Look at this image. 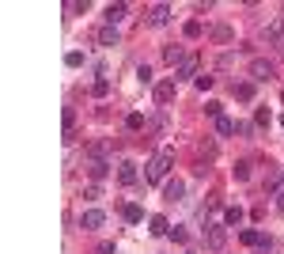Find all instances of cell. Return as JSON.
<instances>
[{
	"mask_svg": "<svg viewBox=\"0 0 284 254\" xmlns=\"http://www.w3.org/2000/svg\"><path fill=\"white\" fill-rule=\"evenodd\" d=\"M171 163H174V152L171 148H159V152L148 160V171H144V178L148 182H163L167 178V171H171Z\"/></svg>",
	"mask_w": 284,
	"mask_h": 254,
	"instance_id": "6da1fadb",
	"label": "cell"
},
{
	"mask_svg": "<svg viewBox=\"0 0 284 254\" xmlns=\"http://www.w3.org/2000/svg\"><path fill=\"white\" fill-rule=\"evenodd\" d=\"M224 243H227V228L224 224H212V228L205 231V246L208 250H224Z\"/></svg>",
	"mask_w": 284,
	"mask_h": 254,
	"instance_id": "7a4b0ae2",
	"label": "cell"
},
{
	"mask_svg": "<svg viewBox=\"0 0 284 254\" xmlns=\"http://www.w3.org/2000/svg\"><path fill=\"white\" fill-rule=\"evenodd\" d=\"M250 80H254V84L273 80V61H254V65H250Z\"/></svg>",
	"mask_w": 284,
	"mask_h": 254,
	"instance_id": "3957f363",
	"label": "cell"
},
{
	"mask_svg": "<svg viewBox=\"0 0 284 254\" xmlns=\"http://www.w3.org/2000/svg\"><path fill=\"white\" fill-rule=\"evenodd\" d=\"M148 23H152V27L171 23V4H152V8H148Z\"/></svg>",
	"mask_w": 284,
	"mask_h": 254,
	"instance_id": "277c9868",
	"label": "cell"
},
{
	"mask_svg": "<svg viewBox=\"0 0 284 254\" xmlns=\"http://www.w3.org/2000/svg\"><path fill=\"white\" fill-rule=\"evenodd\" d=\"M80 224H84L87 231H95V228H103V224H106V212L103 209H87L84 216H80Z\"/></svg>",
	"mask_w": 284,
	"mask_h": 254,
	"instance_id": "5b68a950",
	"label": "cell"
},
{
	"mask_svg": "<svg viewBox=\"0 0 284 254\" xmlns=\"http://www.w3.org/2000/svg\"><path fill=\"white\" fill-rule=\"evenodd\" d=\"M118 182H121V186H133V182H137V163L121 160L118 163Z\"/></svg>",
	"mask_w": 284,
	"mask_h": 254,
	"instance_id": "8992f818",
	"label": "cell"
},
{
	"mask_svg": "<svg viewBox=\"0 0 284 254\" xmlns=\"http://www.w3.org/2000/svg\"><path fill=\"white\" fill-rule=\"evenodd\" d=\"M174 84H178V80H163V84H155V102H159V106H167V102L174 99Z\"/></svg>",
	"mask_w": 284,
	"mask_h": 254,
	"instance_id": "52a82bcc",
	"label": "cell"
},
{
	"mask_svg": "<svg viewBox=\"0 0 284 254\" xmlns=\"http://www.w3.org/2000/svg\"><path fill=\"white\" fill-rule=\"evenodd\" d=\"M174 80H197V57H186L174 72Z\"/></svg>",
	"mask_w": 284,
	"mask_h": 254,
	"instance_id": "ba28073f",
	"label": "cell"
},
{
	"mask_svg": "<svg viewBox=\"0 0 284 254\" xmlns=\"http://www.w3.org/2000/svg\"><path fill=\"white\" fill-rule=\"evenodd\" d=\"M87 175H91L95 182H103V178L110 175V163L106 160H87Z\"/></svg>",
	"mask_w": 284,
	"mask_h": 254,
	"instance_id": "9c48e42d",
	"label": "cell"
},
{
	"mask_svg": "<svg viewBox=\"0 0 284 254\" xmlns=\"http://www.w3.org/2000/svg\"><path fill=\"white\" fill-rule=\"evenodd\" d=\"M239 239H242L246 246H265V250H269V235H261V231H254V228H246Z\"/></svg>",
	"mask_w": 284,
	"mask_h": 254,
	"instance_id": "30bf717a",
	"label": "cell"
},
{
	"mask_svg": "<svg viewBox=\"0 0 284 254\" xmlns=\"http://www.w3.org/2000/svg\"><path fill=\"white\" fill-rule=\"evenodd\" d=\"M265 42H284V19H273L265 27Z\"/></svg>",
	"mask_w": 284,
	"mask_h": 254,
	"instance_id": "8fae6325",
	"label": "cell"
},
{
	"mask_svg": "<svg viewBox=\"0 0 284 254\" xmlns=\"http://www.w3.org/2000/svg\"><path fill=\"white\" fill-rule=\"evenodd\" d=\"M106 152H110L106 141H91V144H87V160H106Z\"/></svg>",
	"mask_w": 284,
	"mask_h": 254,
	"instance_id": "7c38bea8",
	"label": "cell"
},
{
	"mask_svg": "<svg viewBox=\"0 0 284 254\" xmlns=\"http://www.w3.org/2000/svg\"><path fill=\"white\" fill-rule=\"evenodd\" d=\"M148 231H152V235H171V224H167V216H152V220H148Z\"/></svg>",
	"mask_w": 284,
	"mask_h": 254,
	"instance_id": "4fadbf2b",
	"label": "cell"
},
{
	"mask_svg": "<svg viewBox=\"0 0 284 254\" xmlns=\"http://www.w3.org/2000/svg\"><path fill=\"white\" fill-rule=\"evenodd\" d=\"M125 12H129V4H110V8H106V23H121V19H125Z\"/></svg>",
	"mask_w": 284,
	"mask_h": 254,
	"instance_id": "5bb4252c",
	"label": "cell"
},
{
	"mask_svg": "<svg viewBox=\"0 0 284 254\" xmlns=\"http://www.w3.org/2000/svg\"><path fill=\"white\" fill-rule=\"evenodd\" d=\"M163 61H167V65H182V61H186L182 46H167V50H163Z\"/></svg>",
	"mask_w": 284,
	"mask_h": 254,
	"instance_id": "9a60e30c",
	"label": "cell"
},
{
	"mask_svg": "<svg viewBox=\"0 0 284 254\" xmlns=\"http://www.w3.org/2000/svg\"><path fill=\"white\" fill-rule=\"evenodd\" d=\"M235 99H239V102H250V99H254V84H250V80L235 84Z\"/></svg>",
	"mask_w": 284,
	"mask_h": 254,
	"instance_id": "2e32d148",
	"label": "cell"
},
{
	"mask_svg": "<svg viewBox=\"0 0 284 254\" xmlns=\"http://www.w3.org/2000/svg\"><path fill=\"white\" fill-rule=\"evenodd\" d=\"M121 216H125L129 224H140V220H144V212H140V205H125V209H121Z\"/></svg>",
	"mask_w": 284,
	"mask_h": 254,
	"instance_id": "e0dca14e",
	"label": "cell"
},
{
	"mask_svg": "<svg viewBox=\"0 0 284 254\" xmlns=\"http://www.w3.org/2000/svg\"><path fill=\"white\" fill-rule=\"evenodd\" d=\"M99 42L103 46H118V27H103V31H99Z\"/></svg>",
	"mask_w": 284,
	"mask_h": 254,
	"instance_id": "ac0fdd59",
	"label": "cell"
},
{
	"mask_svg": "<svg viewBox=\"0 0 284 254\" xmlns=\"http://www.w3.org/2000/svg\"><path fill=\"white\" fill-rule=\"evenodd\" d=\"M182 194H186V186H182L178 178H171V182H167V197H171V201H182Z\"/></svg>",
	"mask_w": 284,
	"mask_h": 254,
	"instance_id": "d6986e66",
	"label": "cell"
},
{
	"mask_svg": "<svg viewBox=\"0 0 284 254\" xmlns=\"http://www.w3.org/2000/svg\"><path fill=\"white\" fill-rule=\"evenodd\" d=\"M235 129H239V125H235V121H231V118H227V114H224V118H216V133H220V137H227V133H235Z\"/></svg>",
	"mask_w": 284,
	"mask_h": 254,
	"instance_id": "ffe728a7",
	"label": "cell"
},
{
	"mask_svg": "<svg viewBox=\"0 0 284 254\" xmlns=\"http://www.w3.org/2000/svg\"><path fill=\"white\" fill-rule=\"evenodd\" d=\"M212 42H231V27H212Z\"/></svg>",
	"mask_w": 284,
	"mask_h": 254,
	"instance_id": "44dd1931",
	"label": "cell"
},
{
	"mask_svg": "<svg viewBox=\"0 0 284 254\" xmlns=\"http://www.w3.org/2000/svg\"><path fill=\"white\" fill-rule=\"evenodd\" d=\"M91 91L99 95V99H103V95L110 91V80H106V76H99V80H95V84H91Z\"/></svg>",
	"mask_w": 284,
	"mask_h": 254,
	"instance_id": "7402d4cb",
	"label": "cell"
},
{
	"mask_svg": "<svg viewBox=\"0 0 284 254\" xmlns=\"http://www.w3.org/2000/svg\"><path fill=\"white\" fill-rule=\"evenodd\" d=\"M224 220L227 224H242V209H239V205H231V209L224 212Z\"/></svg>",
	"mask_w": 284,
	"mask_h": 254,
	"instance_id": "603a6c76",
	"label": "cell"
},
{
	"mask_svg": "<svg viewBox=\"0 0 284 254\" xmlns=\"http://www.w3.org/2000/svg\"><path fill=\"white\" fill-rule=\"evenodd\" d=\"M235 178H239V182H246V178H250V163H246V160L235 163Z\"/></svg>",
	"mask_w": 284,
	"mask_h": 254,
	"instance_id": "cb8c5ba5",
	"label": "cell"
},
{
	"mask_svg": "<svg viewBox=\"0 0 284 254\" xmlns=\"http://www.w3.org/2000/svg\"><path fill=\"white\" fill-rule=\"evenodd\" d=\"M125 125H129V129H144V114H137V110H133L129 118H125Z\"/></svg>",
	"mask_w": 284,
	"mask_h": 254,
	"instance_id": "d4e9b609",
	"label": "cell"
},
{
	"mask_svg": "<svg viewBox=\"0 0 284 254\" xmlns=\"http://www.w3.org/2000/svg\"><path fill=\"white\" fill-rule=\"evenodd\" d=\"M205 114L208 118H224V106H220V102H205Z\"/></svg>",
	"mask_w": 284,
	"mask_h": 254,
	"instance_id": "484cf974",
	"label": "cell"
},
{
	"mask_svg": "<svg viewBox=\"0 0 284 254\" xmlns=\"http://www.w3.org/2000/svg\"><path fill=\"white\" fill-rule=\"evenodd\" d=\"M186 38H201V23H197V19H189V23H186Z\"/></svg>",
	"mask_w": 284,
	"mask_h": 254,
	"instance_id": "4316f807",
	"label": "cell"
},
{
	"mask_svg": "<svg viewBox=\"0 0 284 254\" xmlns=\"http://www.w3.org/2000/svg\"><path fill=\"white\" fill-rule=\"evenodd\" d=\"M72 125H76V110H72V106H69V110H65V137L72 133Z\"/></svg>",
	"mask_w": 284,
	"mask_h": 254,
	"instance_id": "83f0119b",
	"label": "cell"
},
{
	"mask_svg": "<svg viewBox=\"0 0 284 254\" xmlns=\"http://www.w3.org/2000/svg\"><path fill=\"white\" fill-rule=\"evenodd\" d=\"M65 12H87V0H69V4H65Z\"/></svg>",
	"mask_w": 284,
	"mask_h": 254,
	"instance_id": "f1b7e54d",
	"label": "cell"
},
{
	"mask_svg": "<svg viewBox=\"0 0 284 254\" xmlns=\"http://www.w3.org/2000/svg\"><path fill=\"white\" fill-rule=\"evenodd\" d=\"M65 61H69V68H80V65H84V53H76V50H72Z\"/></svg>",
	"mask_w": 284,
	"mask_h": 254,
	"instance_id": "f546056e",
	"label": "cell"
},
{
	"mask_svg": "<svg viewBox=\"0 0 284 254\" xmlns=\"http://www.w3.org/2000/svg\"><path fill=\"white\" fill-rule=\"evenodd\" d=\"M137 76H140V84H152V68L140 65V68H137Z\"/></svg>",
	"mask_w": 284,
	"mask_h": 254,
	"instance_id": "4dcf8cb0",
	"label": "cell"
},
{
	"mask_svg": "<svg viewBox=\"0 0 284 254\" xmlns=\"http://www.w3.org/2000/svg\"><path fill=\"white\" fill-rule=\"evenodd\" d=\"M171 239H174V243H186L189 235H186V228H171Z\"/></svg>",
	"mask_w": 284,
	"mask_h": 254,
	"instance_id": "1f68e13d",
	"label": "cell"
},
{
	"mask_svg": "<svg viewBox=\"0 0 284 254\" xmlns=\"http://www.w3.org/2000/svg\"><path fill=\"white\" fill-rule=\"evenodd\" d=\"M99 194H103V190H99V182H91V186H87V201H99Z\"/></svg>",
	"mask_w": 284,
	"mask_h": 254,
	"instance_id": "d6a6232c",
	"label": "cell"
},
{
	"mask_svg": "<svg viewBox=\"0 0 284 254\" xmlns=\"http://www.w3.org/2000/svg\"><path fill=\"white\" fill-rule=\"evenodd\" d=\"M193 84H197L201 91H208V87H212V76H197V80H193Z\"/></svg>",
	"mask_w": 284,
	"mask_h": 254,
	"instance_id": "836d02e7",
	"label": "cell"
},
{
	"mask_svg": "<svg viewBox=\"0 0 284 254\" xmlns=\"http://www.w3.org/2000/svg\"><path fill=\"white\" fill-rule=\"evenodd\" d=\"M276 212H284V186L276 190Z\"/></svg>",
	"mask_w": 284,
	"mask_h": 254,
	"instance_id": "e575fe53",
	"label": "cell"
},
{
	"mask_svg": "<svg viewBox=\"0 0 284 254\" xmlns=\"http://www.w3.org/2000/svg\"><path fill=\"white\" fill-rule=\"evenodd\" d=\"M99 254H114V243H103V246H99Z\"/></svg>",
	"mask_w": 284,
	"mask_h": 254,
	"instance_id": "d590c367",
	"label": "cell"
},
{
	"mask_svg": "<svg viewBox=\"0 0 284 254\" xmlns=\"http://www.w3.org/2000/svg\"><path fill=\"white\" fill-rule=\"evenodd\" d=\"M280 125H284V114H280Z\"/></svg>",
	"mask_w": 284,
	"mask_h": 254,
	"instance_id": "8d00e7d4",
	"label": "cell"
}]
</instances>
